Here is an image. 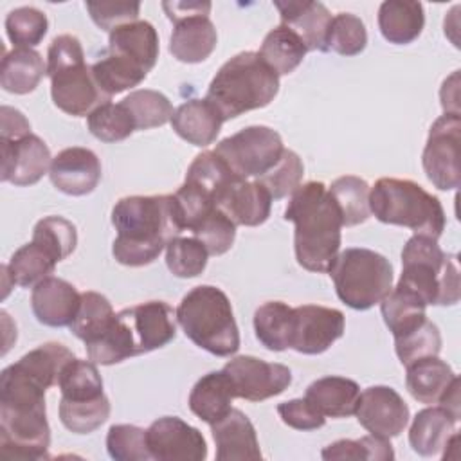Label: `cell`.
Masks as SVG:
<instances>
[{
	"label": "cell",
	"instance_id": "3957f363",
	"mask_svg": "<svg viewBox=\"0 0 461 461\" xmlns=\"http://www.w3.org/2000/svg\"><path fill=\"white\" fill-rule=\"evenodd\" d=\"M279 92V76L259 52L245 50L225 61L211 79L205 99L225 121L265 108Z\"/></svg>",
	"mask_w": 461,
	"mask_h": 461
},
{
	"label": "cell",
	"instance_id": "836d02e7",
	"mask_svg": "<svg viewBox=\"0 0 461 461\" xmlns=\"http://www.w3.org/2000/svg\"><path fill=\"white\" fill-rule=\"evenodd\" d=\"M306 52L308 49L303 40L283 23L272 29L259 47L261 59L277 76H286L294 72L303 63Z\"/></svg>",
	"mask_w": 461,
	"mask_h": 461
},
{
	"label": "cell",
	"instance_id": "74e56055",
	"mask_svg": "<svg viewBox=\"0 0 461 461\" xmlns=\"http://www.w3.org/2000/svg\"><path fill=\"white\" fill-rule=\"evenodd\" d=\"M133 117L137 130H151L171 122L175 113L171 101L158 90L139 88L121 101Z\"/></svg>",
	"mask_w": 461,
	"mask_h": 461
},
{
	"label": "cell",
	"instance_id": "d6a6232c",
	"mask_svg": "<svg viewBox=\"0 0 461 461\" xmlns=\"http://www.w3.org/2000/svg\"><path fill=\"white\" fill-rule=\"evenodd\" d=\"M425 308L427 304L420 295L400 285L391 288V292L380 301L384 322L393 337H400L421 324L427 319Z\"/></svg>",
	"mask_w": 461,
	"mask_h": 461
},
{
	"label": "cell",
	"instance_id": "d4e9b609",
	"mask_svg": "<svg viewBox=\"0 0 461 461\" xmlns=\"http://www.w3.org/2000/svg\"><path fill=\"white\" fill-rule=\"evenodd\" d=\"M223 119L207 99H189L175 108L171 117L173 131L193 146L212 144L221 130Z\"/></svg>",
	"mask_w": 461,
	"mask_h": 461
},
{
	"label": "cell",
	"instance_id": "d6986e66",
	"mask_svg": "<svg viewBox=\"0 0 461 461\" xmlns=\"http://www.w3.org/2000/svg\"><path fill=\"white\" fill-rule=\"evenodd\" d=\"M81 303V294L68 281L49 276L32 286L31 308L38 322L50 328L70 326Z\"/></svg>",
	"mask_w": 461,
	"mask_h": 461
},
{
	"label": "cell",
	"instance_id": "f546056e",
	"mask_svg": "<svg viewBox=\"0 0 461 461\" xmlns=\"http://www.w3.org/2000/svg\"><path fill=\"white\" fill-rule=\"evenodd\" d=\"M425 25V13L420 2L387 0L378 7V29L382 36L394 45L414 41Z\"/></svg>",
	"mask_w": 461,
	"mask_h": 461
},
{
	"label": "cell",
	"instance_id": "ee69618b",
	"mask_svg": "<svg viewBox=\"0 0 461 461\" xmlns=\"http://www.w3.org/2000/svg\"><path fill=\"white\" fill-rule=\"evenodd\" d=\"M367 45V31L364 22L353 13H339L331 16L326 32V50L340 56H357Z\"/></svg>",
	"mask_w": 461,
	"mask_h": 461
},
{
	"label": "cell",
	"instance_id": "e575fe53",
	"mask_svg": "<svg viewBox=\"0 0 461 461\" xmlns=\"http://www.w3.org/2000/svg\"><path fill=\"white\" fill-rule=\"evenodd\" d=\"M369 189L367 182L355 175H344L331 182L328 191L340 211L342 227L364 223L371 216Z\"/></svg>",
	"mask_w": 461,
	"mask_h": 461
},
{
	"label": "cell",
	"instance_id": "ffe728a7",
	"mask_svg": "<svg viewBox=\"0 0 461 461\" xmlns=\"http://www.w3.org/2000/svg\"><path fill=\"white\" fill-rule=\"evenodd\" d=\"M272 196L258 180L236 176L218 198L221 209L236 225L258 227L270 216Z\"/></svg>",
	"mask_w": 461,
	"mask_h": 461
},
{
	"label": "cell",
	"instance_id": "52a82bcc",
	"mask_svg": "<svg viewBox=\"0 0 461 461\" xmlns=\"http://www.w3.org/2000/svg\"><path fill=\"white\" fill-rule=\"evenodd\" d=\"M398 285L420 295L427 306H452L461 297L457 259L445 254L438 240L414 234L402 250Z\"/></svg>",
	"mask_w": 461,
	"mask_h": 461
},
{
	"label": "cell",
	"instance_id": "d590c367",
	"mask_svg": "<svg viewBox=\"0 0 461 461\" xmlns=\"http://www.w3.org/2000/svg\"><path fill=\"white\" fill-rule=\"evenodd\" d=\"M115 312L110 301L99 294L86 290L81 294V303L74 321L70 322V331L85 344L99 339L112 324Z\"/></svg>",
	"mask_w": 461,
	"mask_h": 461
},
{
	"label": "cell",
	"instance_id": "4dcf8cb0",
	"mask_svg": "<svg viewBox=\"0 0 461 461\" xmlns=\"http://www.w3.org/2000/svg\"><path fill=\"white\" fill-rule=\"evenodd\" d=\"M45 74L47 65L38 50L14 47L2 58L0 85L9 94L25 95L40 85Z\"/></svg>",
	"mask_w": 461,
	"mask_h": 461
},
{
	"label": "cell",
	"instance_id": "8d00e7d4",
	"mask_svg": "<svg viewBox=\"0 0 461 461\" xmlns=\"http://www.w3.org/2000/svg\"><path fill=\"white\" fill-rule=\"evenodd\" d=\"M58 261L38 243L31 241L20 247L9 259L7 270L14 285L23 288H32L41 279L49 277Z\"/></svg>",
	"mask_w": 461,
	"mask_h": 461
},
{
	"label": "cell",
	"instance_id": "7a4b0ae2",
	"mask_svg": "<svg viewBox=\"0 0 461 461\" xmlns=\"http://www.w3.org/2000/svg\"><path fill=\"white\" fill-rule=\"evenodd\" d=\"M285 220L294 223L297 263L310 272H330L340 250V211L322 182H306L292 194Z\"/></svg>",
	"mask_w": 461,
	"mask_h": 461
},
{
	"label": "cell",
	"instance_id": "ab89813d",
	"mask_svg": "<svg viewBox=\"0 0 461 461\" xmlns=\"http://www.w3.org/2000/svg\"><path fill=\"white\" fill-rule=\"evenodd\" d=\"M92 76L101 92L112 99V95L140 85L148 74L139 67L106 52V56L92 65Z\"/></svg>",
	"mask_w": 461,
	"mask_h": 461
},
{
	"label": "cell",
	"instance_id": "4316f807",
	"mask_svg": "<svg viewBox=\"0 0 461 461\" xmlns=\"http://www.w3.org/2000/svg\"><path fill=\"white\" fill-rule=\"evenodd\" d=\"M405 367L407 391L414 400L427 405L439 403L452 382L457 378L452 367L438 357H425Z\"/></svg>",
	"mask_w": 461,
	"mask_h": 461
},
{
	"label": "cell",
	"instance_id": "bcb514c9",
	"mask_svg": "<svg viewBox=\"0 0 461 461\" xmlns=\"http://www.w3.org/2000/svg\"><path fill=\"white\" fill-rule=\"evenodd\" d=\"M47 31L49 20L45 13L36 7H16L5 16V32L14 47L32 49L41 43Z\"/></svg>",
	"mask_w": 461,
	"mask_h": 461
},
{
	"label": "cell",
	"instance_id": "ac0fdd59",
	"mask_svg": "<svg viewBox=\"0 0 461 461\" xmlns=\"http://www.w3.org/2000/svg\"><path fill=\"white\" fill-rule=\"evenodd\" d=\"M122 312L130 322L139 355L167 346L176 335V315L164 301H146Z\"/></svg>",
	"mask_w": 461,
	"mask_h": 461
},
{
	"label": "cell",
	"instance_id": "816d5d0a",
	"mask_svg": "<svg viewBox=\"0 0 461 461\" xmlns=\"http://www.w3.org/2000/svg\"><path fill=\"white\" fill-rule=\"evenodd\" d=\"M193 236L203 243L211 256H221L230 250L236 238V223L221 211L214 209L193 229Z\"/></svg>",
	"mask_w": 461,
	"mask_h": 461
},
{
	"label": "cell",
	"instance_id": "5bb4252c",
	"mask_svg": "<svg viewBox=\"0 0 461 461\" xmlns=\"http://www.w3.org/2000/svg\"><path fill=\"white\" fill-rule=\"evenodd\" d=\"M344 313L321 304H301L294 308L290 348L303 355L324 353L344 335Z\"/></svg>",
	"mask_w": 461,
	"mask_h": 461
},
{
	"label": "cell",
	"instance_id": "6da1fadb",
	"mask_svg": "<svg viewBox=\"0 0 461 461\" xmlns=\"http://www.w3.org/2000/svg\"><path fill=\"white\" fill-rule=\"evenodd\" d=\"M112 223L117 230L112 254L126 267L153 263L185 230L175 194L124 196L112 209Z\"/></svg>",
	"mask_w": 461,
	"mask_h": 461
},
{
	"label": "cell",
	"instance_id": "7bdbcfd3",
	"mask_svg": "<svg viewBox=\"0 0 461 461\" xmlns=\"http://www.w3.org/2000/svg\"><path fill=\"white\" fill-rule=\"evenodd\" d=\"M31 241L41 245L59 263L76 250L77 230L63 216H45L34 225Z\"/></svg>",
	"mask_w": 461,
	"mask_h": 461
},
{
	"label": "cell",
	"instance_id": "f907efd6",
	"mask_svg": "<svg viewBox=\"0 0 461 461\" xmlns=\"http://www.w3.org/2000/svg\"><path fill=\"white\" fill-rule=\"evenodd\" d=\"M106 450L115 461H148L151 459L146 430L137 425H112L106 434Z\"/></svg>",
	"mask_w": 461,
	"mask_h": 461
},
{
	"label": "cell",
	"instance_id": "e0dca14e",
	"mask_svg": "<svg viewBox=\"0 0 461 461\" xmlns=\"http://www.w3.org/2000/svg\"><path fill=\"white\" fill-rule=\"evenodd\" d=\"M49 176L58 191L70 196H85L101 180V162L88 148H65L52 158Z\"/></svg>",
	"mask_w": 461,
	"mask_h": 461
},
{
	"label": "cell",
	"instance_id": "9f6ffc18",
	"mask_svg": "<svg viewBox=\"0 0 461 461\" xmlns=\"http://www.w3.org/2000/svg\"><path fill=\"white\" fill-rule=\"evenodd\" d=\"M162 9L166 11L167 18L176 23L184 18L191 16H209L211 2L200 0H187V2H162Z\"/></svg>",
	"mask_w": 461,
	"mask_h": 461
},
{
	"label": "cell",
	"instance_id": "f1b7e54d",
	"mask_svg": "<svg viewBox=\"0 0 461 461\" xmlns=\"http://www.w3.org/2000/svg\"><path fill=\"white\" fill-rule=\"evenodd\" d=\"M234 387L225 371L203 375L189 393V409L202 421L212 425L232 409Z\"/></svg>",
	"mask_w": 461,
	"mask_h": 461
},
{
	"label": "cell",
	"instance_id": "603a6c76",
	"mask_svg": "<svg viewBox=\"0 0 461 461\" xmlns=\"http://www.w3.org/2000/svg\"><path fill=\"white\" fill-rule=\"evenodd\" d=\"M158 34L146 20H137L113 29L108 36V54H113L146 74L158 59Z\"/></svg>",
	"mask_w": 461,
	"mask_h": 461
},
{
	"label": "cell",
	"instance_id": "44dd1931",
	"mask_svg": "<svg viewBox=\"0 0 461 461\" xmlns=\"http://www.w3.org/2000/svg\"><path fill=\"white\" fill-rule=\"evenodd\" d=\"M211 432L218 461H258L263 457L256 429L240 409H230L223 418L214 421Z\"/></svg>",
	"mask_w": 461,
	"mask_h": 461
},
{
	"label": "cell",
	"instance_id": "f35d334b",
	"mask_svg": "<svg viewBox=\"0 0 461 461\" xmlns=\"http://www.w3.org/2000/svg\"><path fill=\"white\" fill-rule=\"evenodd\" d=\"M58 387L61 391V398L70 402L92 400L104 394L103 378L90 358L70 360L61 371Z\"/></svg>",
	"mask_w": 461,
	"mask_h": 461
},
{
	"label": "cell",
	"instance_id": "db71d44e",
	"mask_svg": "<svg viewBox=\"0 0 461 461\" xmlns=\"http://www.w3.org/2000/svg\"><path fill=\"white\" fill-rule=\"evenodd\" d=\"M277 414L285 425L295 430H315L326 423V416H322L306 398H294L279 403Z\"/></svg>",
	"mask_w": 461,
	"mask_h": 461
},
{
	"label": "cell",
	"instance_id": "9a60e30c",
	"mask_svg": "<svg viewBox=\"0 0 461 461\" xmlns=\"http://www.w3.org/2000/svg\"><path fill=\"white\" fill-rule=\"evenodd\" d=\"M355 416L375 436L396 438L409 423V407L389 385H371L358 396Z\"/></svg>",
	"mask_w": 461,
	"mask_h": 461
},
{
	"label": "cell",
	"instance_id": "7402d4cb",
	"mask_svg": "<svg viewBox=\"0 0 461 461\" xmlns=\"http://www.w3.org/2000/svg\"><path fill=\"white\" fill-rule=\"evenodd\" d=\"M281 23L294 31L308 50L326 52V32L331 14L321 2L312 0H276Z\"/></svg>",
	"mask_w": 461,
	"mask_h": 461
},
{
	"label": "cell",
	"instance_id": "5b68a950",
	"mask_svg": "<svg viewBox=\"0 0 461 461\" xmlns=\"http://www.w3.org/2000/svg\"><path fill=\"white\" fill-rule=\"evenodd\" d=\"M47 76L52 103L65 113L86 117L110 99L97 86L92 67L85 63L81 41L72 34L56 36L47 50Z\"/></svg>",
	"mask_w": 461,
	"mask_h": 461
},
{
	"label": "cell",
	"instance_id": "7c38bea8",
	"mask_svg": "<svg viewBox=\"0 0 461 461\" xmlns=\"http://www.w3.org/2000/svg\"><path fill=\"white\" fill-rule=\"evenodd\" d=\"M236 398L263 402L281 394L292 384V371L285 364L265 362L250 355L230 358L223 366Z\"/></svg>",
	"mask_w": 461,
	"mask_h": 461
},
{
	"label": "cell",
	"instance_id": "484cf974",
	"mask_svg": "<svg viewBox=\"0 0 461 461\" xmlns=\"http://www.w3.org/2000/svg\"><path fill=\"white\" fill-rule=\"evenodd\" d=\"M218 34L209 16H191L175 23L169 52L182 63H202L216 49Z\"/></svg>",
	"mask_w": 461,
	"mask_h": 461
},
{
	"label": "cell",
	"instance_id": "7dc6e473",
	"mask_svg": "<svg viewBox=\"0 0 461 461\" xmlns=\"http://www.w3.org/2000/svg\"><path fill=\"white\" fill-rule=\"evenodd\" d=\"M207 249L194 236H178L166 247V265L173 276L182 279L200 276L207 267Z\"/></svg>",
	"mask_w": 461,
	"mask_h": 461
},
{
	"label": "cell",
	"instance_id": "681fc988",
	"mask_svg": "<svg viewBox=\"0 0 461 461\" xmlns=\"http://www.w3.org/2000/svg\"><path fill=\"white\" fill-rule=\"evenodd\" d=\"M303 175L304 166L301 157L292 149H285L277 164L256 180L267 187L272 200H281L290 196L301 185Z\"/></svg>",
	"mask_w": 461,
	"mask_h": 461
},
{
	"label": "cell",
	"instance_id": "cb8c5ba5",
	"mask_svg": "<svg viewBox=\"0 0 461 461\" xmlns=\"http://www.w3.org/2000/svg\"><path fill=\"white\" fill-rule=\"evenodd\" d=\"M457 416L441 405H430L421 409L411 423L409 443L412 450L423 457L443 454L447 443L457 434Z\"/></svg>",
	"mask_w": 461,
	"mask_h": 461
},
{
	"label": "cell",
	"instance_id": "2e32d148",
	"mask_svg": "<svg viewBox=\"0 0 461 461\" xmlns=\"http://www.w3.org/2000/svg\"><path fill=\"white\" fill-rule=\"evenodd\" d=\"M2 149V182H9L18 187L36 184L50 169V149L34 133H29L18 140L0 139Z\"/></svg>",
	"mask_w": 461,
	"mask_h": 461
},
{
	"label": "cell",
	"instance_id": "c3c4849f",
	"mask_svg": "<svg viewBox=\"0 0 461 461\" xmlns=\"http://www.w3.org/2000/svg\"><path fill=\"white\" fill-rule=\"evenodd\" d=\"M394 351L403 366L425 357H438L441 351V333L439 328L425 319L421 324L411 331L394 337Z\"/></svg>",
	"mask_w": 461,
	"mask_h": 461
},
{
	"label": "cell",
	"instance_id": "b9f144b4",
	"mask_svg": "<svg viewBox=\"0 0 461 461\" xmlns=\"http://www.w3.org/2000/svg\"><path fill=\"white\" fill-rule=\"evenodd\" d=\"M90 133L103 142L128 139L137 128L131 113L122 103H104L86 115Z\"/></svg>",
	"mask_w": 461,
	"mask_h": 461
},
{
	"label": "cell",
	"instance_id": "f5cc1de1",
	"mask_svg": "<svg viewBox=\"0 0 461 461\" xmlns=\"http://www.w3.org/2000/svg\"><path fill=\"white\" fill-rule=\"evenodd\" d=\"M86 11L90 13L92 22L103 29L112 32L113 29L131 23L139 20L140 4L128 0H112V2H86Z\"/></svg>",
	"mask_w": 461,
	"mask_h": 461
},
{
	"label": "cell",
	"instance_id": "83f0119b",
	"mask_svg": "<svg viewBox=\"0 0 461 461\" xmlns=\"http://www.w3.org/2000/svg\"><path fill=\"white\" fill-rule=\"evenodd\" d=\"M360 387L346 376H322L312 382L304 398L326 418H348L355 414Z\"/></svg>",
	"mask_w": 461,
	"mask_h": 461
},
{
	"label": "cell",
	"instance_id": "8992f818",
	"mask_svg": "<svg viewBox=\"0 0 461 461\" xmlns=\"http://www.w3.org/2000/svg\"><path fill=\"white\" fill-rule=\"evenodd\" d=\"M369 209L378 221L407 227L416 236L438 240L445 229L441 202L407 178H378L369 189Z\"/></svg>",
	"mask_w": 461,
	"mask_h": 461
},
{
	"label": "cell",
	"instance_id": "8fae6325",
	"mask_svg": "<svg viewBox=\"0 0 461 461\" xmlns=\"http://www.w3.org/2000/svg\"><path fill=\"white\" fill-rule=\"evenodd\" d=\"M50 427L47 411L0 409V454L7 459L36 461L49 457Z\"/></svg>",
	"mask_w": 461,
	"mask_h": 461
},
{
	"label": "cell",
	"instance_id": "9c48e42d",
	"mask_svg": "<svg viewBox=\"0 0 461 461\" xmlns=\"http://www.w3.org/2000/svg\"><path fill=\"white\" fill-rule=\"evenodd\" d=\"M240 178H259L281 158L285 146L281 135L270 126H247L220 140L212 149Z\"/></svg>",
	"mask_w": 461,
	"mask_h": 461
},
{
	"label": "cell",
	"instance_id": "60d3db41",
	"mask_svg": "<svg viewBox=\"0 0 461 461\" xmlns=\"http://www.w3.org/2000/svg\"><path fill=\"white\" fill-rule=\"evenodd\" d=\"M110 418V400L101 394L92 400H59V420L74 434H90Z\"/></svg>",
	"mask_w": 461,
	"mask_h": 461
},
{
	"label": "cell",
	"instance_id": "f6af8a7d",
	"mask_svg": "<svg viewBox=\"0 0 461 461\" xmlns=\"http://www.w3.org/2000/svg\"><path fill=\"white\" fill-rule=\"evenodd\" d=\"M321 457L333 459H369V461H391L394 459L393 445L387 438L375 434L362 436L360 439H339L322 448Z\"/></svg>",
	"mask_w": 461,
	"mask_h": 461
},
{
	"label": "cell",
	"instance_id": "277c9868",
	"mask_svg": "<svg viewBox=\"0 0 461 461\" xmlns=\"http://www.w3.org/2000/svg\"><path fill=\"white\" fill-rule=\"evenodd\" d=\"M185 337L216 357H230L240 349V330L229 297L212 285L189 290L176 312Z\"/></svg>",
	"mask_w": 461,
	"mask_h": 461
},
{
	"label": "cell",
	"instance_id": "4fadbf2b",
	"mask_svg": "<svg viewBox=\"0 0 461 461\" xmlns=\"http://www.w3.org/2000/svg\"><path fill=\"white\" fill-rule=\"evenodd\" d=\"M151 459L157 461H203L207 443L202 432L178 416H162L146 429Z\"/></svg>",
	"mask_w": 461,
	"mask_h": 461
},
{
	"label": "cell",
	"instance_id": "11a10c76",
	"mask_svg": "<svg viewBox=\"0 0 461 461\" xmlns=\"http://www.w3.org/2000/svg\"><path fill=\"white\" fill-rule=\"evenodd\" d=\"M29 133H31V124L25 119V115L20 110L4 104L0 108V139L18 140Z\"/></svg>",
	"mask_w": 461,
	"mask_h": 461
},
{
	"label": "cell",
	"instance_id": "1f68e13d",
	"mask_svg": "<svg viewBox=\"0 0 461 461\" xmlns=\"http://www.w3.org/2000/svg\"><path fill=\"white\" fill-rule=\"evenodd\" d=\"M294 308L283 301H267L254 312V331L258 340L270 351L290 348Z\"/></svg>",
	"mask_w": 461,
	"mask_h": 461
},
{
	"label": "cell",
	"instance_id": "30bf717a",
	"mask_svg": "<svg viewBox=\"0 0 461 461\" xmlns=\"http://www.w3.org/2000/svg\"><path fill=\"white\" fill-rule=\"evenodd\" d=\"M461 117L459 113H443L429 130L421 164L427 178L441 191L457 189L461 184L459 166Z\"/></svg>",
	"mask_w": 461,
	"mask_h": 461
},
{
	"label": "cell",
	"instance_id": "ba28073f",
	"mask_svg": "<svg viewBox=\"0 0 461 461\" xmlns=\"http://www.w3.org/2000/svg\"><path fill=\"white\" fill-rule=\"evenodd\" d=\"M339 299L353 310H369L393 288V265L371 249L349 247L337 254L330 272Z\"/></svg>",
	"mask_w": 461,
	"mask_h": 461
}]
</instances>
